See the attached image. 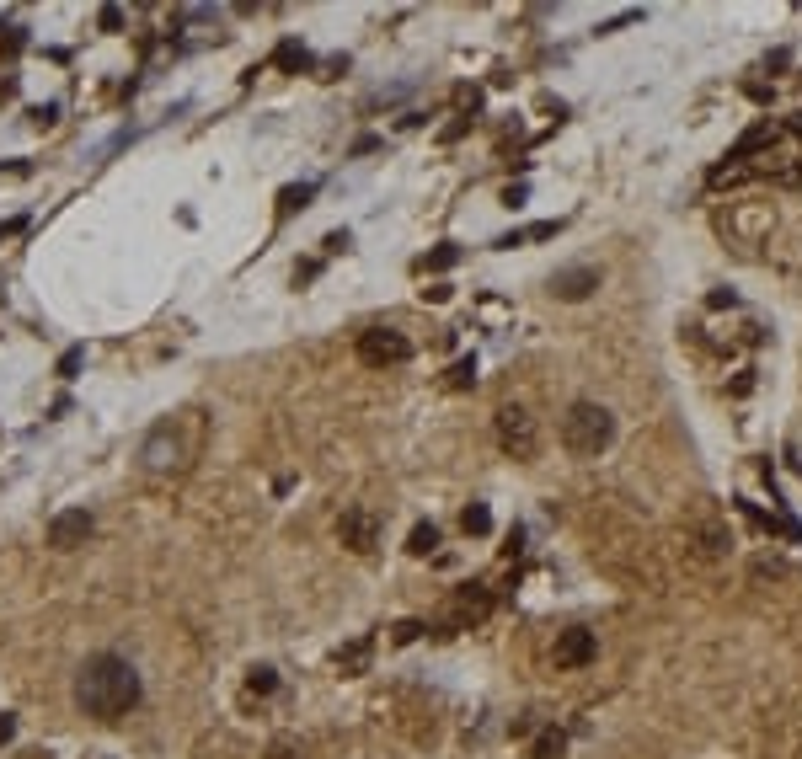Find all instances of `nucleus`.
Segmentation results:
<instances>
[{
    "mask_svg": "<svg viewBox=\"0 0 802 759\" xmlns=\"http://www.w3.org/2000/svg\"><path fill=\"white\" fill-rule=\"evenodd\" d=\"M188 460H193V444L182 439L177 423L150 428V439L140 444V466H145V476H182V471H188Z\"/></svg>",
    "mask_w": 802,
    "mask_h": 759,
    "instance_id": "nucleus-3",
    "label": "nucleus"
},
{
    "mask_svg": "<svg viewBox=\"0 0 802 759\" xmlns=\"http://www.w3.org/2000/svg\"><path fill=\"white\" fill-rule=\"evenodd\" d=\"M562 444L573 449L578 460H599V455L615 444V417H610V407H599V401H573L567 417H562Z\"/></svg>",
    "mask_w": 802,
    "mask_h": 759,
    "instance_id": "nucleus-2",
    "label": "nucleus"
},
{
    "mask_svg": "<svg viewBox=\"0 0 802 759\" xmlns=\"http://www.w3.org/2000/svg\"><path fill=\"white\" fill-rule=\"evenodd\" d=\"M91 530H97V524H91L86 508H65V514H54V524H49V546L54 551H75V546L91 540Z\"/></svg>",
    "mask_w": 802,
    "mask_h": 759,
    "instance_id": "nucleus-7",
    "label": "nucleus"
},
{
    "mask_svg": "<svg viewBox=\"0 0 802 759\" xmlns=\"http://www.w3.org/2000/svg\"><path fill=\"white\" fill-rule=\"evenodd\" d=\"M460 524H466V535H487V530H492V514H487L482 503H471V508H466V519H460Z\"/></svg>",
    "mask_w": 802,
    "mask_h": 759,
    "instance_id": "nucleus-16",
    "label": "nucleus"
},
{
    "mask_svg": "<svg viewBox=\"0 0 802 759\" xmlns=\"http://www.w3.org/2000/svg\"><path fill=\"white\" fill-rule=\"evenodd\" d=\"M364 658H369V642H353L337 663H343V674H359V669H364Z\"/></svg>",
    "mask_w": 802,
    "mask_h": 759,
    "instance_id": "nucleus-17",
    "label": "nucleus"
},
{
    "mask_svg": "<svg viewBox=\"0 0 802 759\" xmlns=\"http://www.w3.org/2000/svg\"><path fill=\"white\" fill-rule=\"evenodd\" d=\"M279 65H284V70H300V65H311V59H305L300 43H284V49H279Z\"/></svg>",
    "mask_w": 802,
    "mask_h": 759,
    "instance_id": "nucleus-19",
    "label": "nucleus"
},
{
    "mask_svg": "<svg viewBox=\"0 0 802 759\" xmlns=\"http://www.w3.org/2000/svg\"><path fill=\"white\" fill-rule=\"evenodd\" d=\"M551 289H557L562 300H583L589 289H599V268H567V273L551 278Z\"/></svg>",
    "mask_w": 802,
    "mask_h": 759,
    "instance_id": "nucleus-10",
    "label": "nucleus"
},
{
    "mask_svg": "<svg viewBox=\"0 0 802 759\" xmlns=\"http://www.w3.org/2000/svg\"><path fill=\"white\" fill-rule=\"evenodd\" d=\"M450 385H455V391H466V385H476V359H460V364L450 369Z\"/></svg>",
    "mask_w": 802,
    "mask_h": 759,
    "instance_id": "nucleus-18",
    "label": "nucleus"
},
{
    "mask_svg": "<svg viewBox=\"0 0 802 759\" xmlns=\"http://www.w3.org/2000/svg\"><path fill=\"white\" fill-rule=\"evenodd\" d=\"M337 540H343L348 551H359V556H369L380 546V519L369 514V508H348L343 519H337Z\"/></svg>",
    "mask_w": 802,
    "mask_h": 759,
    "instance_id": "nucleus-6",
    "label": "nucleus"
},
{
    "mask_svg": "<svg viewBox=\"0 0 802 759\" xmlns=\"http://www.w3.org/2000/svg\"><path fill=\"white\" fill-rule=\"evenodd\" d=\"M557 230H562V220H541V225H530V230H524V241H551Z\"/></svg>",
    "mask_w": 802,
    "mask_h": 759,
    "instance_id": "nucleus-20",
    "label": "nucleus"
},
{
    "mask_svg": "<svg viewBox=\"0 0 802 759\" xmlns=\"http://www.w3.org/2000/svg\"><path fill=\"white\" fill-rule=\"evenodd\" d=\"M562 749H567V733L562 727H546V733L530 743V759H562Z\"/></svg>",
    "mask_w": 802,
    "mask_h": 759,
    "instance_id": "nucleus-11",
    "label": "nucleus"
},
{
    "mask_svg": "<svg viewBox=\"0 0 802 759\" xmlns=\"http://www.w3.org/2000/svg\"><path fill=\"white\" fill-rule=\"evenodd\" d=\"M246 690H252V695H273V690H279V674H273L268 663H257V669L246 674Z\"/></svg>",
    "mask_w": 802,
    "mask_h": 759,
    "instance_id": "nucleus-14",
    "label": "nucleus"
},
{
    "mask_svg": "<svg viewBox=\"0 0 802 759\" xmlns=\"http://www.w3.org/2000/svg\"><path fill=\"white\" fill-rule=\"evenodd\" d=\"M311 182H300V188H284L279 193V214H295V209H305V204H311Z\"/></svg>",
    "mask_w": 802,
    "mask_h": 759,
    "instance_id": "nucleus-15",
    "label": "nucleus"
},
{
    "mask_svg": "<svg viewBox=\"0 0 802 759\" xmlns=\"http://www.w3.org/2000/svg\"><path fill=\"white\" fill-rule=\"evenodd\" d=\"M792 129H797V134H802V113H797V118H792Z\"/></svg>",
    "mask_w": 802,
    "mask_h": 759,
    "instance_id": "nucleus-25",
    "label": "nucleus"
},
{
    "mask_svg": "<svg viewBox=\"0 0 802 759\" xmlns=\"http://www.w3.org/2000/svg\"><path fill=\"white\" fill-rule=\"evenodd\" d=\"M487 610H492V599L482 594V588H460L455 594V610H450V626H466V621H487Z\"/></svg>",
    "mask_w": 802,
    "mask_h": 759,
    "instance_id": "nucleus-9",
    "label": "nucleus"
},
{
    "mask_svg": "<svg viewBox=\"0 0 802 759\" xmlns=\"http://www.w3.org/2000/svg\"><path fill=\"white\" fill-rule=\"evenodd\" d=\"M594 658H599V637H594V631L573 626V631H562V637H557V669H589Z\"/></svg>",
    "mask_w": 802,
    "mask_h": 759,
    "instance_id": "nucleus-8",
    "label": "nucleus"
},
{
    "mask_svg": "<svg viewBox=\"0 0 802 759\" xmlns=\"http://www.w3.org/2000/svg\"><path fill=\"white\" fill-rule=\"evenodd\" d=\"M17 738V717H11V711H0V743H11Z\"/></svg>",
    "mask_w": 802,
    "mask_h": 759,
    "instance_id": "nucleus-23",
    "label": "nucleus"
},
{
    "mask_svg": "<svg viewBox=\"0 0 802 759\" xmlns=\"http://www.w3.org/2000/svg\"><path fill=\"white\" fill-rule=\"evenodd\" d=\"M455 262H460V246H455V241H444L439 252H428V257L418 262V273H444V268H455Z\"/></svg>",
    "mask_w": 802,
    "mask_h": 759,
    "instance_id": "nucleus-12",
    "label": "nucleus"
},
{
    "mask_svg": "<svg viewBox=\"0 0 802 759\" xmlns=\"http://www.w3.org/2000/svg\"><path fill=\"white\" fill-rule=\"evenodd\" d=\"M81 359H86V353H81V348H70L65 359H59V375H75V369H81Z\"/></svg>",
    "mask_w": 802,
    "mask_h": 759,
    "instance_id": "nucleus-21",
    "label": "nucleus"
},
{
    "mask_svg": "<svg viewBox=\"0 0 802 759\" xmlns=\"http://www.w3.org/2000/svg\"><path fill=\"white\" fill-rule=\"evenodd\" d=\"M407 551L412 556H434L439 551V530H434V524H418V530L407 535Z\"/></svg>",
    "mask_w": 802,
    "mask_h": 759,
    "instance_id": "nucleus-13",
    "label": "nucleus"
},
{
    "mask_svg": "<svg viewBox=\"0 0 802 759\" xmlns=\"http://www.w3.org/2000/svg\"><path fill=\"white\" fill-rule=\"evenodd\" d=\"M75 706L97 722H123L140 706V674H134V663L118 653L86 658L81 674H75Z\"/></svg>",
    "mask_w": 802,
    "mask_h": 759,
    "instance_id": "nucleus-1",
    "label": "nucleus"
},
{
    "mask_svg": "<svg viewBox=\"0 0 802 759\" xmlns=\"http://www.w3.org/2000/svg\"><path fill=\"white\" fill-rule=\"evenodd\" d=\"M268 759H300V754H295V743H273Z\"/></svg>",
    "mask_w": 802,
    "mask_h": 759,
    "instance_id": "nucleus-24",
    "label": "nucleus"
},
{
    "mask_svg": "<svg viewBox=\"0 0 802 759\" xmlns=\"http://www.w3.org/2000/svg\"><path fill=\"white\" fill-rule=\"evenodd\" d=\"M418 631H423L418 621H401V626H396V642H401V647H407V642H418Z\"/></svg>",
    "mask_w": 802,
    "mask_h": 759,
    "instance_id": "nucleus-22",
    "label": "nucleus"
},
{
    "mask_svg": "<svg viewBox=\"0 0 802 759\" xmlns=\"http://www.w3.org/2000/svg\"><path fill=\"white\" fill-rule=\"evenodd\" d=\"M407 359H412L407 332H396V327H369V332H359V364H369V369H396V364H407Z\"/></svg>",
    "mask_w": 802,
    "mask_h": 759,
    "instance_id": "nucleus-4",
    "label": "nucleus"
},
{
    "mask_svg": "<svg viewBox=\"0 0 802 759\" xmlns=\"http://www.w3.org/2000/svg\"><path fill=\"white\" fill-rule=\"evenodd\" d=\"M498 444H503V455H514V460H535L541 428H535V417L524 407H503L498 412Z\"/></svg>",
    "mask_w": 802,
    "mask_h": 759,
    "instance_id": "nucleus-5",
    "label": "nucleus"
}]
</instances>
